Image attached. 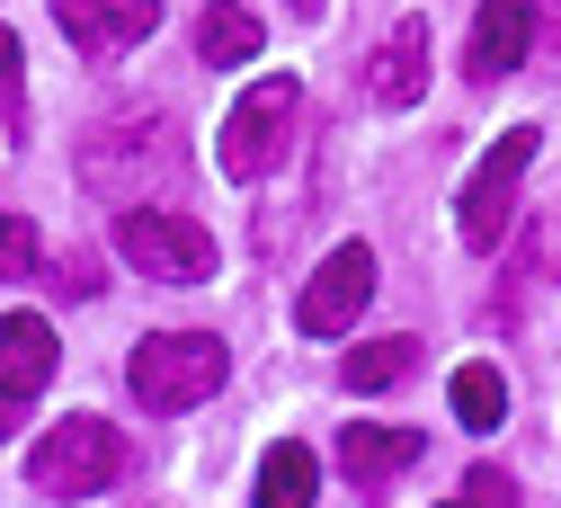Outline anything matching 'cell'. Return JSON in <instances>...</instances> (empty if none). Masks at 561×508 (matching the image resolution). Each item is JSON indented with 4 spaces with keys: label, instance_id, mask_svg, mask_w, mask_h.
<instances>
[{
    "label": "cell",
    "instance_id": "cell-1",
    "mask_svg": "<svg viewBox=\"0 0 561 508\" xmlns=\"http://www.w3.org/2000/svg\"><path fill=\"white\" fill-rule=\"evenodd\" d=\"M224 375H232V357H224V339L215 330H152V339H134V357H125V393L144 402V410H196L205 393H224Z\"/></svg>",
    "mask_w": 561,
    "mask_h": 508
},
{
    "label": "cell",
    "instance_id": "cell-2",
    "mask_svg": "<svg viewBox=\"0 0 561 508\" xmlns=\"http://www.w3.org/2000/svg\"><path fill=\"white\" fill-rule=\"evenodd\" d=\"M295 108H304L295 71H267V81H250V90H241V108H232V116H224V134H215V170H224L232 188H259L276 161H286Z\"/></svg>",
    "mask_w": 561,
    "mask_h": 508
},
{
    "label": "cell",
    "instance_id": "cell-3",
    "mask_svg": "<svg viewBox=\"0 0 561 508\" xmlns=\"http://www.w3.org/2000/svg\"><path fill=\"white\" fill-rule=\"evenodd\" d=\"M170 170H179V125L170 116H116L81 143V179L107 205H144V179H170Z\"/></svg>",
    "mask_w": 561,
    "mask_h": 508
},
{
    "label": "cell",
    "instance_id": "cell-4",
    "mask_svg": "<svg viewBox=\"0 0 561 508\" xmlns=\"http://www.w3.org/2000/svg\"><path fill=\"white\" fill-rule=\"evenodd\" d=\"M116 250L144 268V285H205L215 276V233L170 205H116Z\"/></svg>",
    "mask_w": 561,
    "mask_h": 508
},
{
    "label": "cell",
    "instance_id": "cell-5",
    "mask_svg": "<svg viewBox=\"0 0 561 508\" xmlns=\"http://www.w3.org/2000/svg\"><path fill=\"white\" fill-rule=\"evenodd\" d=\"M535 125H508L500 143L481 153V170L463 179V196H455V233H463V250H500L508 241V224H517V188H526V170H535Z\"/></svg>",
    "mask_w": 561,
    "mask_h": 508
},
{
    "label": "cell",
    "instance_id": "cell-6",
    "mask_svg": "<svg viewBox=\"0 0 561 508\" xmlns=\"http://www.w3.org/2000/svg\"><path fill=\"white\" fill-rule=\"evenodd\" d=\"M125 473V438L107 419H62V428H45L36 438V455H27V482L45 490V499H99L107 482Z\"/></svg>",
    "mask_w": 561,
    "mask_h": 508
},
{
    "label": "cell",
    "instance_id": "cell-7",
    "mask_svg": "<svg viewBox=\"0 0 561 508\" xmlns=\"http://www.w3.org/2000/svg\"><path fill=\"white\" fill-rule=\"evenodd\" d=\"M366 304H375V250H366V241H339V250L312 268V285L295 295V321H304L312 339H339Z\"/></svg>",
    "mask_w": 561,
    "mask_h": 508
},
{
    "label": "cell",
    "instance_id": "cell-8",
    "mask_svg": "<svg viewBox=\"0 0 561 508\" xmlns=\"http://www.w3.org/2000/svg\"><path fill=\"white\" fill-rule=\"evenodd\" d=\"M54 19L90 63H116L125 45H144L161 27V0H54Z\"/></svg>",
    "mask_w": 561,
    "mask_h": 508
},
{
    "label": "cell",
    "instance_id": "cell-9",
    "mask_svg": "<svg viewBox=\"0 0 561 508\" xmlns=\"http://www.w3.org/2000/svg\"><path fill=\"white\" fill-rule=\"evenodd\" d=\"M428 54H437L428 19H392V36L366 63V99L375 108H419V99H428Z\"/></svg>",
    "mask_w": 561,
    "mask_h": 508
},
{
    "label": "cell",
    "instance_id": "cell-10",
    "mask_svg": "<svg viewBox=\"0 0 561 508\" xmlns=\"http://www.w3.org/2000/svg\"><path fill=\"white\" fill-rule=\"evenodd\" d=\"M526 54H535V0H481V10H472V54H463V71H472V81H508Z\"/></svg>",
    "mask_w": 561,
    "mask_h": 508
},
{
    "label": "cell",
    "instance_id": "cell-11",
    "mask_svg": "<svg viewBox=\"0 0 561 508\" xmlns=\"http://www.w3.org/2000/svg\"><path fill=\"white\" fill-rule=\"evenodd\" d=\"M54 384V321L45 313H0V393L36 402Z\"/></svg>",
    "mask_w": 561,
    "mask_h": 508
},
{
    "label": "cell",
    "instance_id": "cell-12",
    "mask_svg": "<svg viewBox=\"0 0 561 508\" xmlns=\"http://www.w3.org/2000/svg\"><path fill=\"white\" fill-rule=\"evenodd\" d=\"M428 455V428H392V419H375V428H339V464H347V482H392L401 464H419Z\"/></svg>",
    "mask_w": 561,
    "mask_h": 508
},
{
    "label": "cell",
    "instance_id": "cell-13",
    "mask_svg": "<svg viewBox=\"0 0 561 508\" xmlns=\"http://www.w3.org/2000/svg\"><path fill=\"white\" fill-rule=\"evenodd\" d=\"M259 45H267V27L241 10V0H205V19H196V54L215 63V71H241V63H259Z\"/></svg>",
    "mask_w": 561,
    "mask_h": 508
},
{
    "label": "cell",
    "instance_id": "cell-14",
    "mask_svg": "<svg viewBox=\"0 0 561 508\" xmlns=\"http://www.w3.org/2000/svg\"><path fill=\"white\" fill-rule=\"evenodd\" d=\"M312 499H321V455H312V447L286 438V447L259 455V499H250V508H312Z\"/></svg>",
    "mask_w": 561,
    "mask_h": 508
},
{
    "label": "cell",
    "instance_id": "cell-15",
    "mask_svg": "<svg viewBox=\"0 0 561 508\" xmlns=\"http://www.w3.org/2000/svg\"><path fill=\"white\" fill-rule=\"evenodd\" d=\"M446 402H455V419L481 438V428H500V419H508V375H500V366H455Z\"/></svg>",
    "mask_w": 561,
    "mask_h": 508
},
{
    "label": "cell",
    "instance_id": "cell-16",
    "mask_svg": "<svg viewBox=\"0 0 561 508\" xmlns=\"http://www.w3.org/2000/svg\"><path fill=\"white\" fill-rule=\"evenodd\" d=\"M419 366V339H357L347 348V393H392Z\"/></svg>",
    "mask_w": 561,
    "mask_h": 508
},
{
    "label": "cell",
    "instance_id": "cell-17",
    "mask_svg": "<svg viewBox=\"0 0 561 508\" xmlns=\"http://www.w3.org/2000/svg\"><path fill=\"white\" fill-rule=\"evenodd\" d=\"M0 143H27V45L0 27Z\"/></svg>",
    "mask_w": 561,
    "mask_h": 508
},
{
    "label": "cell",
    "instance_id": "cell-18",
    "mask_svg": "<svg viewBox=\"0 0 561 508\" xmlns=\"http://www.w3.org/2000/svg\"><path fill=\"white\" fill-rule=\"evenodd\" d=\"M437 508H517V482H508L500 464H472V473L455 482V499H437Z\"/></svg>",
    "mask_w": 561,
    "mask_h": 508
},
{
    "label": "cell",
    "instance_id": "cell-19",
    "mask_svg": "<svg viewBox=\"0 0 561 508\" xmlns=\"http://www.w3.org/2000/svg\"><path fill=\"white\" fill-rule=\"evenodd\" d=\"M36 268V224H27V214H10V205H0V285H19Z\"/></svg>",
    "mask_w": 561,
    "mask_h": 508
},
{
    "label": "cell",
    "instance_id": "cell-20",
    "mask_svg": "<svg viewBox=\"0 0 561 508\" xmlns=\"http://www.w3.org/2000/svg\"><path fill=\"white\" fill-rule=\"evenodd\" d=\"M543 10V36H552V54H561V0H535Z\"/></svg>",
    "mask_w": 561,
    "mask_h": 508
},
{
    "label": "cell",
    "instance_id": "cell-21",
    "mask_svg": "<svg viewBox=\"0 0 561 508\" xmlns=\"http://www.w3.org/2000/svg\"><path fill=\"white\" fill-rule=\"evenodd\" d=\"M295 10H304V19H321V0H295Z\"/></svg>",
    "mask_w": 561,
    "mask_h": 508
}]
</instances>
